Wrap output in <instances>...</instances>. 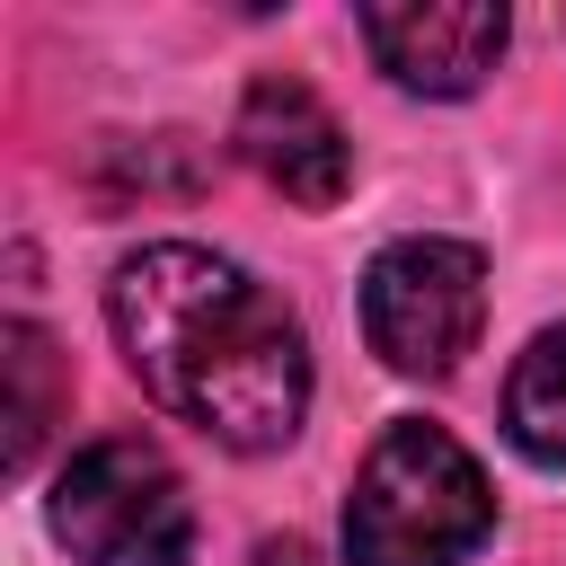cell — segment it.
I'll return each mask as SVG.
<instances>
[{
	"label": "cell",
	"mask_w": 566,
	"mask_h": 566,
	"mask_svg": "<svg viewBox=\"0 0 566 566\" xmlns=\"http://www.w3.org/2000/svg\"><path fill=\"white\" fill-rule=\"evenodd\" d=\"M115 345L133 380L212 433L221 451H283L310 416V345L301 318L230 256L159 239L115 265L106 283Z\"/></svg>",
	"instance_id": "6da1fadb"
},
{
	"label": "cell",
	"mask_w": 566,
	"mask_h": 566,
	"mask_svg": "<svg viewBox=\"0 0 566 566\" xmlns=\"http://www.w3.org/2000/svg\"><path fill=\"white\" fill-rule=\"evenodd\" d=\"M495 531L486 469L424 416L389 424L345 495V566H469Z\"/></svg>",
	"instance_id": "7a4b0ae2"
},
{
	"label": "cell",
	"mask_w": 566,
	"mask_h": 566,
	"mask_svg": "<svg viewBox=\"0 0 566 566\" xmlns=\"http://www.w3.org/2000/svg\"><path fill=\"white\" fill-rule=\"evenodd\" d=\"M53 539L80 566H186V548H195L186 478L168 469L159 442L106 433V442L71 451V469L53 478Z\"/></svg>",
	"instance_id": "3957f363"
},
{
	"label": "cell",
	"mask_w": 566,
	"mask_h": 566,
	"mask_svg": "<svg viewBox=\"0 0 566 566\" xmlns=\"http://www.w3.org/2000/svg\"><path fill=\"white\" fill-rule=\"evenodd\" d=\"M486 327V256L469 239H389L363 274V336L389 371L442 380Z\"/></svg>",
	"instance_id": "277c9868"
},
{
	"label": "cell",
	"mask_w": 566,
	"mask_h": 566,
	"mask_svg": "<svg viewBox=\"0 0 566 566\" xmlns=\"http://www.w3.org/2000/svg\"><path fill=\"white\" fill-rule=\"evenodd\" d=\"M239 159L274 186V195H292V203H310V212H327L345 186H354V142H345V124L318 106V88H301V80H256L248 97H239Z\"/></svg>",
	"instance_id": "5b68a950"
},
{
	"label": "cell",
	"mask_w": 566,
	"mask_h": 566,
	"mask_svg": "<svg viewBox=\"0 0 566 566\" xmlns=\"http://www.w3.org/2000/svg\"><path fill=\"white\" fill-rule=\"evenodd\" d=\"M371 62L416 88V97H469L495 53H504V9L486 0H407V9H363Z\"/></svg>",
	"instance_id": "8992f818"
},
{
	"label": "cell",
	"mask_w": 566,
	"mask_h": 566,
	"mask_svg": "<svg viewBox=\"0 0 566 566\" xmlns=\"http://www.w3.org/2000/svg\"><path fill=\"white\" fill-rule=\"evenodd\" d=\"M504 433L539 469H566V327H539L504 380Z\"/></svg>",
	"instance_id": "52a82bcc"
},
{
	"label": "cell",
	"mask_w": 566,
	"mask_h": 566,
	"mask_svg": "<svg viewBox=\"0 0 566 566\" xmlns=\"http://www.w3.org/2000/svg\"><path fill=\"white\" fill-rule=\"evenodd\" d=\"M0 345H9L0 363H9V389H18V398H9V469H27L35 442H44V424H53V345H44L27 318H18Z\"/></svg>",
	"instance_id": "ba28073f"
}]
</instances>
